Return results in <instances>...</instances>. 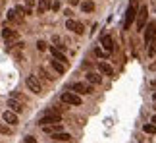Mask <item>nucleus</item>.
Returning a JSON list of instances; mask_svg holds the SVG:
<instances>
[{"mask_svg": "<svg viewBox=\"0 0 156 143\" xmlns=\"http://www.w3.org/2000/svg\"><path fill=\"white\" fill-rule=\"evenodd\" d=\"M137 14H139V10H137V2L133 0V2L127 6V12H125V17H123V29H131L133 21H137Z\"/></svg>", "mask_w": 156, "mask_h": 143, "instance_id": "obj_1", "label": "nucleus"}, {"mask_svg": "<svg viewBox=\"0 0 156 143\" xmlns=\"http://www.w3.org/2000/svg\"><path fill=\"white\" fill-rule=\"evenodd\" d=\"M62 122V116H60V112H54V110H48L44 116H41L39 118V126H52V124H60Z\"/></svg>", "mask_w": 156, "mask_h": 143, "instance_id": "obj_2", "label": "nucleus"}, {"mask_svg": "<svg viewBox=\"0 0 156 143\" xmlns=\"http://www.w3.org/2000/svg\"><path fill=\"white\" fill-rule=\"evenodd\" d=\"M62 103L73 105V106H81L83 105V99H81V95H77L73 91H66V93H62Z\"/></svg>", "mask_w": 156, "mask_h": 143, "instance_id": "obj_3", "label": "nucleus"}, {"mask_svg": "<svg viewBox=\"0 0 156 143\" xmlns=\"http://www.w3.org/2000/svg\"><path fill=\"white\" fill-rule=\"evenodd\" d=\"M147 20H148V8L147 6H141L139 8V14H137V31H143L147 27Z\"/></svg>", "mask_w": 156, "mask_h": 143, "instance_id": "obj_4", "label": "nucleus"}, {"mask_svg": "<svg viewBox=\"0 0 156 143\" xmlns=\"http://www.w3.org/2000/svg\"><path fill=\"white\" fill-rule=\"evenodd\" d=\"M25 83H27V87H29V91H33V93H41V91H43V85H41V81H39V77L37 75H27L25 77Z\"/></svg>", "mask_w": 156, "mask_h": 143, "instance_id": "obj_5", "label": "nucleus"}, {"mask_svg": "<svg viewBox=\"0 0 156 143\" xmlns=\"http://www.w3.org/2000/svg\"><path fill=\"white\" fill-rule=\"evenodd\" d=\"M156 41V21H151L147 25V31H145V45L151 46Z\"/></svg>", "mask_w": 156, "mask_h": 143, "instance_id": "obj_6", "label": "nucleus"}, {"mask_svg": "<svg viewBox=\"0 0 156 143\" xmlns=\"http://www.w3.org/2000/svg\"><path fill=\"white\" fill-rule=\"evenodd\" d=\"M2 37H4V41H6L8 45H14V43H17V39H20V35H17V31H16V29L4 27V29H2Z\"/></svg>", "mask_w": 156, "mask_h": 143, "instance_id": "obj_7", "label": "nucleus"}, {"mask_svg": "<svg viewBox=\"0 0 156 143\" xmlns=\"http://www.w3.org/2000/svg\"><path fill=\"white\" fill-rule=\"evenodd\" d=\"M66 27H68L69 31L77 33V35H83V33H85V27H83V23L75 21V20H71V17H68V21H66Z\"/></svg>", "mask_w": 156, "mask_h": 143, "instance_id": "obj_8", "label": "nucleus"}, {"mask_svg": "<svg viewBox=\"0 0 156 143\" xmlns=\"http://www.w3.org/2000/svg\"><path fill=\"white\" fill-rule=\"evenodd\" d=\"M71 91L77 93V95H91V93H93V87L77 81V83H73V85H71Z\"/></svg>", "mask_w": 156, "mask_h": 143, "instance_id": "obj_9", "label": "nucleus"}, {"mask_svg": "<svg viewBox=\"0 0 156 143\" xmlns=\"http://www.w3.org/2000/svg\"><path fill=\"white\" fill-rule=\"evenodd\" d=\"M50 54H52L54 60H58V62H62V64H66V66H68L69 60H68V56H66L60 49H56V46H50Z\"/></svg>", "mask_w": 156, "mask_h": 143, "instance_id": "obj_10", "label": "nucleus"}, {"mask_svg": "<svg viewBox=\"0 0 156 143\" xmlns=\"http://www.w3.org/2000/svg\"><path fill=\"white\" fill-rule=\"evenodd\" d=\"M2 118H4V122H8V124H10V126H16V124L20 122V120H17V114H16V112H12L10 108H8V110H4Z\"/></svg>", "mask_w": 156, "mask_h": 143, "instance_id": "obj_11", "label": "nucleus"}, {"mask_svg": "<svg viewBox=\"0 0 156 143\" xmlns=\"http://www.w3.org/2000/svg\"><path fill=\"white\" fill-rule=\"evenodd\" d=\"M100 43H102V49L106 50V52H112L114 50V39H112V35H102V41H100Z\"/></svg>", "mask_w": 156, "mask_h": 143, "instance_id": "obj_12", "label": "nucleus"}, {"mask_svg": "<svg viewBox=\"0 0 156 143\" xmlns=\"http://www.w3.org/2000/svg\"><path fill=\"white\" fill-rule=\"evenodd\" d=\"M8 21L16 23V25H20V23H23V16L17 14L16 8H14V10H8Z\"/></svg>", "mask_w": 156, "mask_h": 143, "instance_id": "obj_13", "label": "nucleus"}, {"mask_svg": "<svg viewBox=\"0 0 156 143\" xmlns=\"http://www.w3.org/2000/svg\"><path fill=\"white\" fill-rule=\"evenodd\" d=\"M98 72H100L102 75H110V77L114 75V68H112L108 62H98Z\"/></svg>", "mask_w": 156, "mask_h": 143, "instance_id": "obj_14", "label": "nucleus"}, {"mask_svg": "<svg viewBox=\"0 0 156 143\" xmlns=\"http://www.w3.org/2000/svg\"><path fill=\"white\" fill-rule=\"evenodd\" d=\"M8 108L17 114V112L23 110V103H20V101H16V99H8Z\"/></svg>", "mask_w": 156, "mask_h": 143, "instance_id": "obj_15", "label": "nucleus"}, {"mask_svg": "<svg viewBox=\"0 0 156 143\" xmlns=\"http://www.w3.org/2000/svg\"><path fill=\"white\" fill-rule=\"evenodd\" d=\"M48 8H52V2H50V0H39V4H37V14H44Z\"/></svg>", "mask_w": 156, "mask_h": 143, "instance_id": "obj_16", "label": "nucleus"}, {"mask_svg": "<svg viewBox=\"0 0 156 143\" xmlns=\"http://www.w3.org/2000/svg\"><path fill=\"white\" fill-rule=\"evenodd\" d=\"M50 66H52V70L56 72V74H66V64H62V62H58V60H50Z\"/></svg>", "mask_w": 156, "mask_h": 143, "instance_id": "obj_17", "label": "nucleus"}, {"mask_svg": "<svg viewBox=\"0 0 156 143\" xmlns=\"http://www.w3.org/2000/svg\"><path fill=\"white\" fill-rule=\"evenodd\" d=\"M87 81H89V83H93V85H100L102 77H100L98 74H94V72H89V74H87Z\"/></svg>", "mask_w": 156, "mask_h": 143, "instance_id": "obj_18", "label": "nucleus"}, {"mask_svg": "<svg viewBox=\"0 0 156 143\" xmlns=\"http://www.w3.org/2000/svg\"><path fill=\"white\" fill-rule=\"evenodd\" d=\"M81 10L85 12V14H91V12L94 10V2H93V0H83V2H81Z\"/></svg>", "mask_w": 156, "mask_h": 143, "instance_id": "obj_19", "label": "nucleus"}, {"mask_svg": "<svg viewBox=\"0 0 156 143\" xmlns=\"http://www.w3.org/2000/svg\"><path fill=\"white\" fill-rule=\"evenodd\" d=\"M43 130L46 134H60L62 132V126H60V124H52V126H44Z\"/></svg>", "mask_w": 156, "mask_h": 143, "instance_id": "obj_20", "label": "nucleus"}, {"mask_svg": "<svg viewBox=\"0 0 156 143\" xmlns=\"http://www.w3.org/2000/svg\"><path fill=\"white\" fill-rule=\"evenodd\" d=\"M52 138L56 139V141H69V139H71V135H69V134H66V132H60V134H54Z\"/></svg>", "mask_w": 156, "mask_h": 143, "instance_id": "obj_21", "label": "nucleus"}, {"mask_svg": "<svg viewBox=\"0 0 156 143\" xmlns=\"http://www.w3.org/2000/svg\"><path fill=\"white\" fill-rule=\"evenodd\" d=\"M39 72H41V75H44V79H48V81H54V77H56V75H52V74H50V72L46 70L44 66H41V68H39Z\"/></svg>", "mask_w": 156, "mask_h": 143, "instance_id": "obj_22", "label": "nucleus"}, {"mask_svg": "<svg viewBox=\"0 0 156 143\" xmlns=\"http://www.w3.org/2000/svg\"><path fill=\"white\" fill-rule=\"evenodd\" d=\"M143 130H145V134H156V126H154V124H145Z\"/></svg>", "mask_w": 156, "mask_h": 143, "instance_id": "obj_23", "label": "nucleus"}, {"mask_svg": "<svg viewBox=\"0 0 156 143\" xmlns=\"http://www.w3.org/2000/svg\"><path fill=\"white\" fill-rule=\"evenodd\" d=\"M148 56H151V58H154V56H156V41H154L151 46H148Z\"/></svg>", "mask_w": 156, "mask_h": 143, "instance_id": "obj_24", "label": "nucleus"}, {"mask_svg": "<svg viewBox=\"0 0 156 143\" xmlns=\"http://www.w3.org/2000/svg\"><path fill=\"white\" fill-rule=\"evenodd\" d=\"M46 49H48V46H46V43H44V41H39V43H37V50H41V52H43V50H46Z\"/></svg>", "mask_w": 156, "mask_h": 143, "instance_id": "obj_25", "label": "nucleus"}, {"mask_svg": "<svg viewBox=\"0 0 156 143\" xmlns=\"http://www.w3.org/2000/svg\"><path fill=\"white\" fill-rule=\"evenodd\" d=\"M94 54H97L98 58H106V52L102 49H94Z\"/></svg>", "mask_w": 156, "mask_h": 143, "instance_id": "obj_26", "label": "nucleus"}, {"mask_svg": "<svg viewBox=\"0 0 156 143\" xmlns=\"http://www.w3.org/2000/svg\"><path fill=\"white\" fill-rule=\"evenodd\" d=\"M25 143H39V141L35 139V138H31V135H27V138H25Z\"/></svg>", "mask_w": 156, "mask_h": 143, "instance_id": "obj_27", "label": "nucleus"}, {"mask_svg": "<svg viewBox=\"0 0 156 143\" xmlns=\"http://www.w3.org/2000/svg\"><path fill=\"white\" fill-rule=\"evenodd\" d=\"M25 6H27V8H29V10H31V8H33V6H35V0H25Z\"/></svg>", "mask_w": 156, "mask_h": 143, "instance_id": "obj_28", "label": "nucleus"}, {"mask_svg": "<svg viewBox=\"0 0 156 143\" xmlns=\"http://www.w3.org/2000/svg\"><path fill=\"white\" fill-rule=\"evenodd\" d=\"M10 130H8V126H2V124H0V134H8Z\"/></svg>", "mask_w": 156, "mask_h": 143, "instance_id": "obj_29", "label": "nucleus"}, {"mask_svg": "<svg viewBox=\"0 0 156 143\" xmlns=\"http://www.w3.org/2000/svg\"><path fill=\"white\" fill-rule=\"evenodd\" d=\"M52 10H54V12L60 10V2H52Z\"/></svg>", "mask_w": 156, "mask_h": 143, "instance_id": "obj_30", "label": "nucleus"}, {"mask_svg": "<svg viewBox=\"0 0 156 143\" xmlns=\"http://www.w3.org/2000/svg\"><path fill=\"white\" fill-rule=\"evenodd\" d=\"M69 4H71V6H75V4H79V0H69Z\"/></svg>", "mask_w": 156, "mask_h": 143, "instance_id": "obj_31", "label": "nucleus"}, {"mask_svg": "<svg viewBox=\"0 0 156 143\" xmlns=\"http://www.w3.org/2000/svg\"><path fill=\"white\" fill-rule=\"evenodd\" d=\"M152 101H154V103H156V93H152Z\"/></svg>", "mask_w": 156, "mask_h": 143, "instance_id": "obj_32", "label": "nucleus"}]
</instances>
